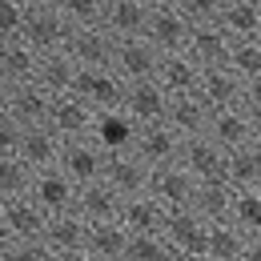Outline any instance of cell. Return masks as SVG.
<instances>
[{"mask_svg":"<svg viewBox=\"0 0 261 261\" xmlns=\"http://www.w3.org/2000/svg\"><path fill=\"white\" fill-rule=\"evenodd\" d=\"M24 44H33L40 57L48 53H68L72 44V24H68L61 0H29V20H24Z\"/></svg>","mask_w":261,"mask_h":261,"instance_id":"obj_1","label":"cell"},{"mask_svg":"<svg viewBox=\"0 0 261 261\" xmlns=\"http://www.w3.org/2000/svg\"><path fill=\"white\" fill-rule=\"evenodd\" d=\"M53 105L57 97L44 93L40 85L8 89V93H0V121H8L16 129H44L53 121Z\"/></svg>","mask_w":261,"mask_h":261,"instance_id":"obj_2","label":"cell"},{"mask_svg":"<svg viewBox=\"0 0 261 261\" xmlns=\"http://www.w3.org/2000/svg\"><path fill=\"white\" fill-rule=\"evenodd\" d=\"M161 57L189 53L193 24L185 20V12L177 8V0H153V16H149V36H145Z\"/></svg>","mask_w":261,"mask_h":261,"instance_id":"obj_3","label":"cell"},{"mask_svg":"<svg viewBox=\"0 0 261 261\" xmlns=\"http://www.w3.org/2000/svg\"><path fill=\"white\" fill-rule=\"evenodd\" d=\"M48 217L33 197H12L0 201V245H20V241H44Z\"/></svg>","mask_w":261,"mask_h":261,"instance_id":"obj_4","label":"cell"},{"mask_svg":"<svg viewBox=\"0 0 261 261\" xmlns=\"http://www.w3.org/2000/svg\"><path fill=\"white\" fill-rule=\"evenodd\" d=\"M61 153H65V141L44 125V129H20L12 153H0V157H16V161L29 165L33 173H44V169L61 165Z\"/></svg>","mask_w":261,"mask_h":261,"instance_id":"obj_5","label":"cell"},{"mask_svg":"<svg viewBox=\"0 0 261 261\" xmlns=\"http://www.w3.org/2000/svg\"><path fill=\"white\" fill-rule=\"evenodd\" d=\"M197 189H201V181H197L189 169H181V165H169V169H153L149 197H153V201H161L169 213H181V209H193Z\"/></svg>","mask_w":261,"mask_h":261,"instance_id":"obj_6","label":"cell"},{"mask_svg":"<svg viewBox=\"0 0 261 261\" xmlns=\"http://www.w3.org/2000/svg\"><path fill=\"white\" fill-rule=\"evenodd\" d=\"M181 149H185V137H177L169 121H161V125H145V129L137 133V145H133V153L149 165V169L181 165Z\"/></svg>","mask_w":261,"mask_h":261,"instance_id":"obj_7","label":"cell"},{"mask_svg":"<svg viewBox=\"0 0 261 261\" xmlns=\"http://www.w3.org/2000/svg\"><path fill=\"white\" fill-rule=\"evenodd\" d=\"M57 169L65 173L76 189H85V185H97V181H105L109 157L100 153L89 137H85V141H65V153H61V165H57Z\"/></svg>","mask_w":261,"mask_h":261,"instance_id":"obj_8","label":"cell"},{"mask_svg":"<svg viewBox=\"0 0 261 261\" xmlns=\"http://www.w3.org/2000/svg\"><path fill=\"white\" fill-rule=\"evenodd\" d=\"M40 72V53L24 40H0V93L36 85Z\"/></svg>","mask_w":261,"mask_h":261,"instance_id":"obj_9","label":"cell"},{"mask_svg":"<svg viewBox=\"0 0 261 261\" xmlns=\"http://www.w3.org/2000/svg\"><path fill=\"white\" fill-rule=\"evenodd\" d=\"M117 36L109 29H85V33H72V44H68V57L85 72H105V68L117 65Z\"/></svg>","mask_w":261,"mask_h":261,"instance_id":"obj_10","label":"cell"},{"mask_svg":"<svg viewBox=\"0 0 261 261\" xmlns=\"http://www.w3.org/2000/svg\"><path fill=\"white\" fill-rule=\"evenodd\" d=\"M165 57L149 44V40H121L117 44V76L125 85H141V81H157L161 76Z\"/></svg>","mask_w":261,"mask_h":261,"instance_id":"obj_11","label":"cell"},{"mask_svg":"<svg viewBox=\"0 0 261 261\" xmlns=\"http://www.w3.org/2000/svg\"><path fill=\"white\" fill-rule=\"evenodd\" d=\"M181 169H189L201 185L205 181H229V153L209 137H193L181 149Z\"/></svg>","mask_w":261,"mask_h":261,"instance_id":"obj_12","label":"cell"},{"mask_svg":"<svg viewBox=\"0 0 261 261\" xmlns=\"http://www.w3.org/2000/svg\"><path fill=\"white\" fill-rule=\"evenodd\" d=\"M137 133H141V125L133 121L125 109H117V113H97V125H93L89 141L97 145L105 157H121V153H133Z\"/></svg>","mask_w":261,"mask_h":261,"instance_id":"obj_13","label":"cell"},{"mask_svg":"<svg viewBox=\"0 0 261 261\" xmlns=\"http://www.w3.org/2000/svg\"><path fill=\"white\" fill-rule=\"evenodd\" d=\"M93 125H97V109H93L89 100H81L76 93L57 97L48 129L57 133L61 141H85V137H93Z\"/></svg>","mask_w":261,"mask_h":261,"instance_id":"obj_14","label":"cell"},{"mask_svg":"<svg viewBox=\"0 0 261 261\" xmlns=\"http://www.w3.org/2000/svg\"><path fill=\"white\" fill-rule=\"evenodd\" d=\"M125 93H129V85L117 76V68H105V72H85V68H81L76 97L89 100L97 113H117V109H125Z\"/></svg>","mask_w":261,"mask_h":261,"instance_id":"obj_15","label":"cell"},{"mask_svg":"<svg viewBox=\"0 0 261 261\" xmlns=\"http://www.w3.org/2000/svg\"><path fill=\"white\" fill-rule=\"evenodd\" d=\"M205 137L217 141L229 157H233V153L257 145V125L249 121L245 109H221V113H213V121H209V133H205Z\"/></svg>","mask_w":261,"mask_h":261,"instance_id":"obj_16","label":"cell"},{"mask_svg":"<svg viewBox=\"0 0 261 261\" xmlns=\"http://www.w3.org/2000/svg\"><path fill=\"white\" fill-rule=\"evenodd\" d=\"M29 197L44 209V217H61V213H72V209H76L81 189L68 181L61 169H44V173H36L33 193H29Z\"/></svg>","mask_w":261,"mask_h":261,"instance_id":"obj_17","label":"cell"},{"mask_svg":"<svg viewBox=\"0 0 261 261\" xmlns=\"http://www.w3.org/2000/svg\"><path fill=\"white\" fill-rule=\"evenodd\" d=\"M169 105H173V97L161 89V81H141V85H129V93H125V113L141 129L169 121Z\"/></svg>","mask_w":261,"mask_h":261,"instance_id":"obj_18","label":"cell"},{"mask_svg":"<svg viewBox=\"0 0 261 261\" xmlns=\"http://www.w3.org/2000/svg\"><path fill=\"white\" fill-rule=\"evenodd\" d=\"M161 237L173 245V253H205L209 249V221L197 209H181V213H169Z\"/></svg>","mask_w":261,"mask_h":261,"instance_id":"obj_19","label":"cell"},{"mask_svg":"<svg viewBox=\"0 0 261 261\" xmlns=\"http://www.w3.org/2000/svg\"><path fill=\"white\" fill-rule=\"evenodd\" d=\"M105 181L125 197V201H133V197H145V193H149V185H153V169L141 161L137 153H121V157H109Z\"/></svg>","mask_w":261,"mask_h":261,"instance_id":"obj_20","label":"cell"},{"mask_svg":"<svg viewBox=\"0 0 261 261\" xmlns=\"http://www.w3.org/2000/svg\"><path fill=\"white\" fill-rule=\"evenodd\" d=\"M153 0H109V20L105 29L117 40H145L149 36Z\"/></svg>","mask_w":261,"mask_h":261,"instance_id":"obj_21","label":"cell"},{"mask_svg":"<svg viewBox=\"0 0 261 261\" xmlns=\"http://www.w3.org/2000/svg\"><path fill=\"white\" fill-rule=\"evenodd\" d=\"M217 24L225 29V36L233 44L261 40V0H221Z\"/></svg>","mask_w":261,"mask_h":261,"instance_id":"obj_22","label":"cell"},{"mask_svg":"<svg viewBox=\"0 0 261 261\" xmlns=\"http://www.w3.org/2000/svg\"><path fill=\"white\" fill-rule=\"evenodd\" d=\"M121 209H125V197L117 193L109 181L97 185H85L76 197V213L89 221V225H109V221H121Z\"/></svg>","mask_w":261,"mask_h":261,"instance_id":"obj_23","label":"cell"},{"mask_svg":"<svg viewBox=\"0 0 261 261\" xmlns=\"http://www.w3.org/2000/svg\"><path fill=\"white\" fill-rule=\"evenodd\" d=\"M189 57H193L197 65L205 68V72H213V68H229V57H233V40L225 36V29L213 20V24H201L193 29V40H189Z\"/></svg>","mask_w":261,"mask_h":261,"instance_id":"obj_24","label":"cell"},{"mask_svg":"<svg viewBox=\"0 0 261 261\" xmlns=\"http://www.w3.org/2000/svg\"><path fill=\"white\" fill-rule=\"evenodd\" d=\"M197 97L205 100L213 113H221V109H241V100H245V81H241L233 68H213V72L201 76V93H197Z\"/></svg>","mask_w":261,"mask_h":261,"instance_id":"obj_25","label":"cell"},{"mask_svg":"<svg viewBox=\"0 0 261 261\" xmlns=\"http://www.w3.org/2000/svg\"><path fill=\"white\" fill-rule=\"evenodd\" d=\"M89 221L72 209V213H61V217H48V229H44V241L57 257H68V253H81L89 245Z\"/></svg>","mask_w":261,"mask_h":261,"instance_id":"obj_26","label":"cell"},{"mask_svg":"<svg viewBox=\"0 0 261 261\" xmlns=\"http://www.w3.org/2000/svg\"><path fill=\"white\" fill-rule=\"evenodd\" d=\"M165 221H169V209L161 201H153L149 193L125 201V209H121V225L129 229L133 237H161Z\"/></svg>","mask_w":261,"mask_h":261,"instance_id":"obj_27","label":"cell"},{"mask_svg":"<svg viewBox=\"0 0 261 261\" xmlns=\"http://www.w3.org/2000/svg\"><path fill=\"white\" fill-rule=\"evenodd\" d=\"M201 76H205V68L197 65L189 53H177V57H165L161 65V89L169 97H197L201 93Z\"/></svg>","mask_w":261,"mask_h":261,"instance_id":"obj_28","label":"cell"},{"mask_svg":"<svg viewBox=\"0 0 261 261\" xmlns=\"http://www.w3.org/2000/svg\"><path fill=\"white\" fill-rule=\"evenodd\" d=\"M76 81H81V65L68 57V53H48L40 57V72H36V85L53 97H68L76 93Z\"/></svg>","mask_w":261,"mask_h":261,"instance_id":"obj_29","label":"cell"},{"mask_svg":"<svg viewBox=\"0 0 261 261\" xmlns=\"http://www.w3.org/2000/svg\"><path fill=\"white\" fill-rule=\"evenodd\" d=\"M209 121H213V109L201 97H173V105H169V125H173L177 137H185V141L205 137V133H209Z\"/></svg>","mask_w":261,"mask_h":261,"instance_id":"obj_30","label":"cell"},{"mask_svg":"<svg viewBox=\"0 0 261 261\" xmlns=\"http://www.w3.org/2000/svg\"><path fill=\"white\" fill-rule=\"evenodd\" d=\"M233 205H237V189L229 181H205L197 189L193 209L209 221V225H221V221H233Z\"/></svg>","mask_w":261,"mask_h":261,"instance_id":"obj_31","label":"cell"},{"mask_svg":"<svg viewBox=\"0 0 261 261\" xmlns=\"http://www.w3.org/2000/svg\"><path fill=\"white\" fill-rule=\"evenodd\" d=\"M133 245V233L121 221H109V225H93L89 229V245H85V253H93L97 261H125Z\"/></svg>","mask_w":261,"mask_h":261,"instance_id":"obj_32","label":"cell"},{"mask_svg":"<svg viewBox=\"0 0 261 261\" xmlns=\"http://www.w3.org/2000/svg\"><path fill=\"white\" fill-rule=\"evenodd\" d=\"M245 249H249V237L233 221L209 225V249H205L209 261H245Z\"/></svg>","mask_w":261,"mask_h":261,"instance_id":"obj_33","label":"cell"},{"mask_svg":"<svg viewBox=\"0 0 261 261\" xmlns=\"http://www.w3.org/2000/svg\"><path fill=\"white\" fill-rule=\"evenodd\" d=\"M229 185L233 189H261V145H249L229 157Z\"/></svg>","mask_w":261,"mask_h":261,"instance_id":"obj_34","label":"cell"},{"mask_svg":"<svg viewBox=\"0 0 261 261\" xmlns=\"http://www.w3.org/2000/svg\"><path fill=\"white\" fill-rule=\"evenodd\" d=\"M36 173L16 157H0V201H12V197H29L33 193Z\"/></svg>","mask_w":261,"mask_h":261,"instance_id":"obj_35","label":"cell"},{"mask_svg":"<svg viewBox=\"0 0 261 261\" xmlns=\"http://www.w3.org/2000/svg\"><path fill=\"white\" fill-rule=\"evenodd\" d=\"M72 33H85V29H105L109 20V0H61Z\"/></svg>","mask_w":261,"mask_h":261,"instance_id":"obj_36","label":"cell"},{"mask_svg":"<svg viewBox=\"0 0 261 261\" xmlns=\"http://www.w3.org/2000/svg\"><path fill=\"white\" fill-rule=\"evenodd\" d=\"M233 225L241 229L245 237H261V189H237Z\"/></svg>","mask_w":261,"mask_h":261,"instance_id":"obj_37","label":"cell"},{"mask_svg":"<svg viewBox=\"0 0 261 261\" xmlns=\"http://www.w3.org/2000/svg\"><path fill=\"white\" fill-rule=\"evenodd\" d=\"M229 68H233V72H237L245 85L261 81V40H241V44H233Z\"/></svg>","mask_w":261,"mask_h":261,"instance_id":"obj_38","label":"cell"},{"mask_svg":"<svg viewBox=\"0 0 261 261\" xmlns=\"http://www.w3.org/2000/svg\"><path fill=\"white\" fill-rule=\"evenodd\" d=\"M29 20V0H4L0 4V40H20Z\"/></svg>","mask_w":261,"mask_h":261,"instance_id":"obj_39","label":"cell"},{"mask_svg":"<svg viewBox=\"0 0 261 261\" xmlns=\"http://www.w3.org/2000/svg\"><path fill=\"white\" fill-rule=\"evenodd\" d=\"M125 261H177V253L165 237H133Z\"/></svg>","mask_w":261,"mask_h":261,"instance_id":"obj_40","label":"cell"},{"mask_svg":"<svg viewBox=\"0 0 261 261\" xmlns=\"http://www.w3.org/2000/svg\"><path fill=\"white\" fill-rule=\"evenodd\" d=\"M0 261H61V257L48 249V241H20V245H4Z\"/></svg>","mask_w":261,"mask_h":261,"instance_id":"obj_41","label":"cell"},{"mask_svg":"<svg viewBox=\"0 0 261 261\" xmlns=\"http://www.w3.org/2000/svg\"><path fill=\"white\" fill-rule=\"evenodd\" d=\"M241 109L249 113V121L261 129V81H253V85H245V100H241Z\"/></svg>","mask_w":261,"mask_h":261,"instance_id":"obj_42","label":"cell"},{"mask_svg":"<svg viewBox=\"0 0 261 261\" xmlns=\"http://www.w3.org/2000/svg\"><path fill=\"white\" fill-rule=\"evenodd\" d=\"M245 261H261V237H249V249H245Z\"/></svg>","mask_w":261,"mask_h":261,"instance_id":"obj_43","label":"cell"},{"mask_svg":"<svg viewBox=\"0 0 261 261\" xmlns=\"http://www.w3.org/2000/svg\"><path fill=\"white\" fill-rule=\"evenodd\" d=\"M61 261H97V257H93V253H85V249H81V253H68V257H61Z\"/></svg>","mask_w":261,"mask_h":261,"instance_id":"obj_44","label":"cell"},{"mask_svg":"<svg viewBox=\"0 0 261 261\" xmlns=\"http://www.w3.org/2000/svg\"><path fill=\"white\" fill-rule=\"evenodd\" d=\"M177 261H209L205 253H177Z\"/></svg>","mask_w":261,"mask_h":261,"instance_id":"obj_45","label":"cell"},{"mask_svg":"<svg viewBox=\"0 0 261 261\" xmlns=\"http://www.w3.org/2000/svg\"><path fill=\"white\" fill-rule=\"evenodd\" d=\"M257 145H261V129H257Z\"/></svg>","mask_w":261,"mask_h":261,"instance_id":"obj_46","label":"cell"}]
</instances>
